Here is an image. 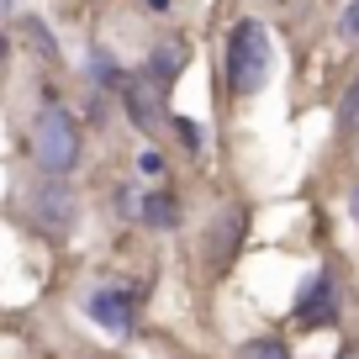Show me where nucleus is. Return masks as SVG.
I'll use <instances>...</instances> for the list:
<instances>
[{
	"mask_svg": "<svg viewBox=\"0 0 359 359\" xmlns=\"http://www.w3.org/2000/svg\"><path fill=\"white\" fill-rule=\"evenodd\" d=\"M90 317L106 327V333H127L133 327V296L122 291V285H101V291H90Z\"/></svg>",
	"mask_w": 359,
	"mask_h": 359,
	"instance_id": "obj_7",
	"label": "nucleus"
},
{
	"mask_svg": "<svg viewBox=\"0 0 359 359\" xmlns=\"http://www.w3.org/2000/svg\"><path fill=\"white\" fill-rule=\"evenodd\" d=\"M137 164H143V175H158V169H164V154H154V148H148V154L137 158Z\"/></svg>",
	"mask_w": 359,
	"mask_h": 359,
	"instance_id": "obj_14",
	"label": "nucleus"
},
{
	"mask_svg": "<svg viewBox=\"0 0 359 359\" xmlns=\"http://www.w3.org/2000/svg\"><path fill=\"white\" fill-rule=\"evenodd\" d=\"M122 101H127V116H133V127H143V133H154L158 127V106H164V85L148 74H133L122 85Z\"/></svg>",
	"mask_w": 359,
	"mask_h": 359,
	"instance_id": "obj_6",
	"label": "nucleus"
},
{
	"mask_svg": "<svg viewBox=\"0 0 359 359\" xmlns=\"http://www.w3.org/2000/svg\"><path fill=\"white\" fill-rule=\"evenodd\" d=\"M338 133H359V79L344 90V101H338Z\"/></svg>",
	"mask_w": 359,
	"mask_h": 359,
	"instance_id": "obj_11",
	"label": "nucleus"
},
{
	"mask_svg": "<svg viewBox=\"0 0 359 359\" xmlns=\"http://www.w3.org/2000/svg\"><path fill=\"white\" fill-rule=\"evenodd\" d=\"M90 79H95V85H116V90L127 85V79L116 74V58L106 53V48H95V53H90Z\"/></svg>",
	"mask_w": 359,
	"mask_h": 359,
	"instance_id": "obj_10",
	"label": "nucleus"
},
{
	"mask_svg": "<svg viewBox=\"0 0 359 359\" xmlns=\"http://www.w3.org/2000/svg\"><path fill=\"white\" fill-rule=\"evenodd\" d=\"M243 206H233V212H222V222L206 227V264H212V275H222L227 264L238 259V248H243Z\"/></svg>",
	"mask_w": 359,
	"mask_h": 359,
	"instance_id": "obj_5",
	"label": "nucleus"
},
{
	"mask_svg": "<svg viewBox=\"0 0 359 359\" xmlns=\"http://www.w3.org/2000/svg\"><path fill=\"white\" fill-rule=\"evenodd\" d=\"M148 6H154V11H169V0H148Z\"/></svg>",
	"mask_w": 359,
	"mask_h": 359,
	"instance_id": "obj_16",
	"label": "nucleus"
},
{
	"mask_svg": "<svg viewBox=\"0 0 359 359\" xmlns=\"http://www.w3.org/2000/svg\"><path fill=\"white\" fill-rule=\"evenodd\" d=\"M238 359H285V344L280 338H254V344L238 348Z\"/></svg>",
	"mask_w": 359,
	"mask_h": 359,
	"instance_id": "obj_12",
	"label": "nucleus"
},
{
	"mask_svg": "<svg viewBox=\"0 0 359 359\" xmlns=\"http://www.w3.org/2000/svg\"><path fill=\"white\" fill-rule=\"evenodd\" d=\"M338 27H344V37H348V43H359V0L344 11V22H338Z\"/></svg>",
	"mask_w": 359,
	"mask_h": 359,
	"instance_id": "obj_13",
	"label": "nucleus"
},
{
	"mask_svg": "<svg viewBox=\"0 0 359 359\" xmlns=\"http://www.w3.org/2000/svg\"><path fill=\"white\" fill-rule=\"evenodd\" d=\"M180 64H185V48H180V43H175V48H154V58L143 64V74L158 79V85L169 90V85L180 79Z\"/></svg>",
	"mask_w": 359,
	"mask_h": 359,
	"instance_id": "obj_8",
	"label": "nucleus"
},
{
	"mask_svg": "<svg viewBox=\"0 0 359 359\" xmlns=\"http://www.w3.org/2000/svg\"><path fill=\"white\" fill-rule=\"evenodd\" d=\"M143 222L148 227H175L180 222V201L169 191H148L143 196Z\"/></svg>",
	"mask_w": 359,
	"mask_h": 359,
	"instance_id": "obj_9",
	"label": "nucleus"
},
{
	"mask_svg": "<svg viewBox=\"0 0 359 359\" xmlns=\"http://www.w3.org/2000/svg\"><path fill=\"white\" fill-rule=\"evenodd\" d=\"M32 158H37L43 175H58V180L79 164V122H74L69 106L48 101L43 111L32 116Z\"/></svg>",
	"mask_w": 359,
	"mask_h": 359,
	"instance_id": "obj_1",
	"label": "nucleus"
},
{
	"mask_svg": "<svg viewBox=\"0 0 359 359\" xmlns=\"http://www.w3.org/2000/svg\"><path fill=\"white\" fill-rule=\"evenodd\" d=\"M32 217H37V227H43L48 238H69V227H74V191L58 185V175H53L48 185H37Z\"/></svg>",
	"mask_w": 359,
	"mask_h": 359,
	"instance_id": "obj_4",
	"label": "nucleus"
},
{
	"mask_svg": "<svg viewBox=\"0 0 359 359\" xmlns=\"http://www.w3.org/2000/svg\"><path fill=\"white\" fill-rule=\"evenodd\" d=\"M296 323L302 327H333L338 323V285L327 269H317L312 280L296 291Z\"/></svg>",
	"mask_w": 359,
	"mask_h": 359,
	"instance_id": "obj_3",
	"label": "nucleus"
},
{
	"mask_svg": "<svg viewBox=\"0 0 359 359\" xmlns=\"http://www.w3.org/2000/svg\"><path fill=\"white\" fill-rule=\"evenodd\" d=\"M354 217H359V191H354Z\"/></svg>",
	"mask_w": 359,
	"mask_h": 359,
	"instance_id": "obj_17",
	"label": "nucleus"
},
{
	"mask_svg": "<svg viewBox=\"0 0 359 359\" xmlns=\"http://www.w3.org/2000/svg\"><path fill=\"white\" fill-rule=\"evenodd\" d=\"M175 127H180V137H185V148H201V133H196L191 122H175Z\"/></svg>",
	"mask_w": 359,
	"mask_h": 359,
	"instance_id": "obj_15",
	"label": "nucleus"
},
{
	"mask_svg": "<svg viewBox=\"0 0 359 359\" xmlns=\"http://www.w3.org/2000/svg\"><path fill=\"white\" fill-rule=\"evenodd\" d=\"M264 79H269V32H264V22L243 16L227 32V90L233 95H254Z\"/></svg>",
	"mask_w": 359,
	"mask_h": 359,
	"instance_id": "obj_2",
	"label": "nucleus"
}]
</instances>
